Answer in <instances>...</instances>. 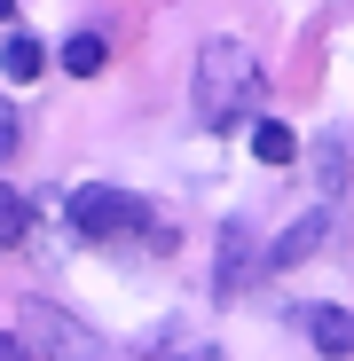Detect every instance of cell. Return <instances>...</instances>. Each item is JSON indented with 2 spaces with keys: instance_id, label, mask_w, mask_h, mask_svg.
<instances>
[{
  "instance_id": "8",
  "label": "cell",
  "mask_w": 354,
  "mask_h": 361,
  "mask_svg": "<svg viewBox=\"0 0 354 361\" xmlns=\"http://www.w3.org/2000/svg\"><path fill=\"white\" fill-rule=\"evenodd\" d=\"M315 173H323V204H338V189H346V134L315 142Z\"/></svg>"
},
{
  "instance_id": "12",
  "label": "cell",
  "mask_w": 354,
  "mask_h": 361,
  "mask_svg": "<svg viewBox=\"0 0 354 361\" xmlns=\"http://www.w3.org/2000/svg\"><path fill=\"white\" fill-rule=\"evenodd\" d=\"M16 142H24V126H16V110H8V102H0V165H8V157H16Z\"/></svg>"
},
{
  "instance_id": "4",
  "label": "cell",
  "mask_w": 354,
  "mask_h": 361,
  "mask_svg": "<svg viewBox=\"0 0 354 361\" xmlns=\"http://www.w3.org/2000/svg\"><path fill=\"white\" fill-rule=\"evenodd\" d=\"M331 228H338V212H331V204H307V212L268 244V267H276V275H283V267H307V259L331 244Z\"/></svg>"
},
{
  "instance_id": "3",
  "label": "cell",
  "mask_w": 354,
  "mask_h": 361,
  "mask_svg": "<svg viewBox=\"0 0 354 361\" xmlns=\"http://www.w3.org/2000/svg\"><path fill=\"white\" fill-rule=\"evenodd\" d=\"M150 212H158L150 197H126V189H102V180H87V189L71 197V220H79L87 235H142V228H150V235H165V228H158Z\"/></svg>"
},
{
  "instance_id": "1",
  "label": "cell",
  "mask_w": 354,
  "mask_h": 361,
  "mask_svg": "<svg viewBox=\"0 0 354 361\" xmlns=\"http://www.w3.org/2000/svg\"><path fill=\"white\" fill-rule=\"evenodd\" d=\"M260 55L244 47V39H205L197 47V87H189V102H197V126H213V134H236L252 118V102H260Z\"/></svg>"
},
{
  "instance_id": "10",
  "label": "cell",
  "mask_w": 354,
  "mask_h": 361,
  "mask_svg": "<svg viewBox=\"0 0 354 361\" xmlns=\"http://www.w3.org/2000/svg\"><path fill=\"white\" fill-rule=\"evenodd\" d=\"M102 63H110V47H102L95 32H79V39H64V71H71V79H95Z\"/></svg>"
},
{
  "instance_id": "5",
  "label": "cell",
  "mask_w": 354,
  "mask_h": 361,
  "mask_svg": "<svg viewBox=\"0 0 354 361\" xmlns=\"http://www.w3.org/2000/svg\"><path fill=\"white\" fill-rule=\"evenodd\" d=\"M252 259H260V252H252V228H244V220H220V259H213V290H220V298H236V290L252 283Z\"/></svg>"
},
{
  "instance_id": "14",
  "label": "cell",
  "mask_w": 354,
  "mask_h": 361,
  "mask_svg": "<svg viewBox=\"0 0 354 361\" xmlns=\"http://www.w3.org/2000/svg\"><path fill=\"white\" fill-rule=\"evenodd\" d=\"M0 24H16V0H0Z\"/></svg>"
},
{
  "instance_id": "9",
  "label": "cell",
  "mask_w": 354,
  "mask_h": 361,
  "mask_svg": "<svg viewBox=\"0 0 354 361\" xmlns=\"http://www.w3.org/2000/svg\"><path fill=\"white\" fill-rule=\"evenodd\" d=\"M0 71H8L16 87H24V79H40V71H47V55H40V39H24V32H8V47H0Z\"/></svg>"
},
{
  "instance_id": "13",
  "label": "cell",
  "mask_w": 354,
  "mask_h": 361,
  "mask_svg": "<svg viewBox=\"0 0 354 361\" xmlns=\"http://www.w3.org/2000/svg\"><path fill=\"white\" fill-rule=\"evenodd\" d=\"M0 361H32V353H24V338H16V330H0Z\"/></svg>"
},
{
  "instance_id": "7",
  "label": "cell",
  "mask_w": 354,
  "mask_h": 361,
  "mask_svg": "<svg viewBox=\"0 0 354 361\" xmlns=\"http://www.w3.org/2000/svg\"><path fill=\"white\" fill-rule=\"evenodd\" d=\"M252 157L260 165H291V157H300V134L276 126V118H260V126H252Z\"/></svg>"
},
{
  "instance_id": "2",
  "label": "cell",
  "mask_w": 354,
  "mask_h": 361,
  "mask_svg": "<svg viewBox=\"0 0 354 361\" xmlns=\"http://www.w3.org/2000/svg\"><path fill=\"white\" fill-rule=\"evenodd\" d=\"M16 338H24V353H40V361H118L110 338H95L79 314L55 307V298H24V307H16Z\"/></svg>"
},
{
  "instance_id": "11",
  "label": "cell",
  "mask_w": 354,
  "mask_h": 361,
  "mask_svg": "<svg viewBox=\"0 0 354 361\" xmlns=\"http://www.w3.org/2000/svg\"><path fill=\"white\" fill-rule=\"evenodd\" d=\"M24 235H32V204L0 180V244H24Z\"/></svg>"
},
{
  "instance_id": "6",
  "label": "cell",
  "mask_w": 354,
  "mask_h": 361,
  "mask_svg": "<svg viewBox=\"0 0 354 361\" xmlns=\"http://www.w3.org/2000/svg\"><path fill=\"white\" fill-rule=\"evenodd\" d=\"M300 330H307V345L323 353V361H354V314L346 307H300Z\"/></svg>"
}]
</instances>
